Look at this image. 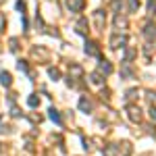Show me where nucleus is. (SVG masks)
<instances>
[{"label": "nucleus", "mask_w": 156, "mask_h": 156, "mask_svg": "<svg viewBox=\"0 0 156 156\" xmlns=\"http://www.w3.org/2000/svg\"><path fill=\"white\" fill-rule=\"evenodd\" d=\"M150 117H152V119H154V121H156V108H154V106L150 108Z\"/></svg>", "instance_id": "dca6fc26"}, {"label": "nucleus", "mask_w": 156, "mask_h": 156, "mask_svg": "<svg viewBox=\"0 0 156 156\" xmlns=\"http://www.w3.org/2000/svg\"><path fill=\"white\" fill-rule=\"evenodd\" d=\"M148 9H150V11H156V0H150V2H148Z\"/></svg>", "instance_id": "2eb2a0df"}, {"label": "nucleus", "mask_w": 156, "mask_h": 156, "mask_svg": "<svg viewBox=\"0 0 156 156\" xmlns=\"http://www.w3.org/2000/svg\"><path fill=\"white\" fill-rule=\"evenodd\" d=\"M58 75H60V73H58V69H50V77H54V79H56Z\"/></svg>", "instance_id": "4468645a"}, {"label": "nucleus", "mask_w": 156, "mask_h": 156, "mask_svg": "<svg viewBox=\"0 0 156 156\" xmlns=\"http://www.w3.org/2000/svg\"><path fill=\"white\" fill-rule=\"evenodd\" d=\"M100 71L102 73H112V67H110V62H108V60H100Z\"/></svg>", "instance_id": "0eeeda50"}, {"label": "nucleus", "mask_w": 156, "mask_h": 156, "mask_svg": "<svg viewBox=\"0 0 156 156\" xmlns=\"http://www.w3.org/2000/svg\"><path fill=\"white\" fill-rule=\"evenodd\" d=\"M146 37H150V40H152V37H156V25H152V23H148L146 25Z\"/></svg>", "instance_id": "39448f33"}, {"label": "nucleus", "mask_w": 156, "mask_h": 156, "mask_svg": "<svg viewBox=\"0 0 156 156\" xmlns=\"http://www.w3.org/2000/svg\"><path fill=\"white\" fill-rule=\"evenodd\" d=\"M27 102H29V106H37V104H40V98L31 96V98H29V100H27Z\"/></svg>", "instance_id": "9d476101"}, {"label": "nucleus", "mask_w": 156, "mask_h": 156, "mask_svg": "<svg viewBox=\"0 0 156 156\" xmlns=\"http://www.w3.org/2000/svg\"><path fill=\"white\" fill-rule=\"evenodd\" d=\"M137 6H140V0H129V9H131V11H135Z\"/></svg>", "instance_id": "9b49d317"}, {"label": "nucleus", "mask_w": 156, "mask_h": 156, "mask_svg": "<svg viewBox=\"0 0 156 156\" xmlns=\"http://www.w3.org/2000/svg\"><path fill=\"white\" fill-rule=\"evenodd\" d=\"M0 83L4 85V87H9V85L12 83V79H11V73H6V71H2V73H0Z\"/></svg>", "instance_id": "f03ea898"}, {"label": "nucleus", "mask_w": 156, "mask_h": 156, "mask_svg": "<svg viewBox=\"0 0 156 156\" xmlns=\"http://www.w3.org/2000/svg\"><path fill=\"white\" fill-rule=\"evenodd\" d=\"M92 81H94V83H102V79H100V75H98V73L92 75Z\"/></svg>", "instance_id": "ddd939ff"}, {"label": "nucleus", "mask_w": 156, "mask_h": 156, "mask_svg": "<svg viewBox=\"0 0 156 156\" xmlns=\"http://www.w3.org/2000/svg\"><path fill=\"white\" fill-rule=\"evenodd\" d=\"M79 108H81L83 112H90V110H92V102H90L87 98H81V100H79Z\"/></svg>", "instance_id": "20e7f679"}, {"label": "nucleus", "mask_w": 156, "mask_h": 156, "mask_svg": "<svg viewBox=\"0 0 156 156\" xmlns=\"http://www.w3.org/2000/svg\"><path fill=\"white\" fill-rule=\"evenodd\" d=\"M67 6H69L71 11H79V9L83 6V0H67Z\"/></svg>", "instance_id": "7ed1b4c3"}, {"label": "nucleus", "mask_w": 156, "mask_h": 156, "mask_svg": "<svg viewBox=\"0 0 156 156\" xmlns=\"http://www.w3.org/2000/svg\"><path fill=\"white\" fill-rule=\"evenodd\" d=\"M125 42H127L125 37H119V36H115V37H112V42H110V44H112V48H119V46H123Z\"/></svg>", "instance_id": "6e6552de"}, {"label": "nucleus", "mask_w": 156, "mask_h": 156, "mask_svg": "<svg viewBox=\"0 0 156 156\" xmlns=\"http://www.w3.org/2000/svg\"><path fill=\"white\" fill-rule=\"evenodd\" d=\"M127 112H129V119L133 123H140L142 121V110H140V106H127Z\"/></svg>", "instance_id": "f257e3e1"}, {"label": "nucleus", "mask_w": 156, "mask_h": 156, "mask_svg": "<svg viewBox=\"0 0 156 156\" xmlns=\"http://www.w3.org/2000/svg\"><path fill=\"white\" fill-rule=\"evenodd\" d=\"M85 52H87V54H92V56H98V48H96V44H92V42H90V44L85 46Z\"/></svg>", "instance_id": "1a4fd4ad"}, {"label": "nucleus", "mask_w": 156, "mask_h": 156, "mask_svg": "<svg viewBox=\"0 0 156 156\" xmlns=\"http://www.w3.org/2000/svg\"><path fill=\"white\" fill-rule=\"evenodd\" d=\"M48 112H50V119L54 121L56 125H60V123H62V121H60V115H58V110H56V108H50Z\"/></svg>", "instance_id": "423d86ee"}, {"label": "nucleus", "mask_w": 156, "mask_h": 156, "mask_svg": "<svg viewBox=\"0 0 156 156\" xmlns=\"http://www.w3.org/2000/svg\"><path fill=\"white\" fill-rule=\"evenodd\" d=\"M115 152H117V146H110V148H108L104 154H106V156H115Z\"/></svg>", "instance_id": "f8f14e48"}]
</instances>
